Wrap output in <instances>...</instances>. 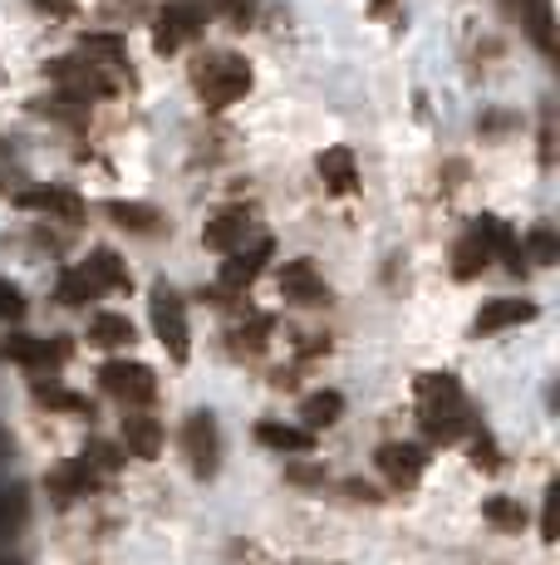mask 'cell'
<instances>
[{"label": "cell", "instance_id": "obj_8", "mask_svg": "<svg viewBox=\"0 0 560 565\" xmlns=\"http://www.w3.org/2000/svg\"><path fill=\"white\" fill-rule=\"evenodd\" d=\"M266 260H271V236H256L251 246L226 252V260H222V290H236V296H241V290L266 270Z\"/></svg>", "mask_w": 560, "mask_h": 565}, {"label": "cell", "instance_id": "obj_11", "mask_svg": "<svg viewBox=\"0 0 560 565\" xmlns=\"http://www.w3.org/2000/svg\"><path fill=\"white\" fill-rule=\"evenodd\" d=\"M374 462H379V472L389 477L394 487H413L418 477H423V467H428L423 448H413V443H384Z\"/></svg>", "mask_w": 560, "mask_h": 565}, {"label": "cell", "instance_id": "obj_34", "mask_svg": "<svg viewBox=\"0 0 560 565\" xmlns=\"http://www.w3.org/2000/svg\"><path fill=\"white\" fill-rule=\"evenodd\" d=\"M369 10H374V15H389V10H394V0H369Z\"/></svg>", "mask_w": 560, "mask_h": 565}, {"label": "cell", "instance_id": "obj_4", "mask_svg": "<svg viewBox=\"0 0 560 565\" xmlns=\"http://www.w3.org/2000/svg\"><path fill=\"white\" fill-rule=\"evenodd\" d=\"M99 379H104V394L118 398V404H128V408H148L158 398V379H153V369L148 364L109 360L99 369Z\"/></svg>", "mask_w": 560, "mask_h": 565}, {"label": "cell", "instance_id": "obj_29", "mask_svg": "<svg viewBox=\"0 0 560 565\" xmlns=\"http://www.w3.org/2000/svg\"><path fill=\"white\" fill-rule=\"evenodd\" d=\"M526 252H531L536 260H541V266H551V260L560 256V242H556V232H551V226H536V232L526 236Z\"/></svg>", "mask_w": 560, "mask_h": 565}, {"label": "cell", "instance_id": "obj_17", "mask_svg": "<svg viewBox=\"0 0 560 565\" xmlns=\"http://www.w3.org/2000/svg\"><path fill=\"white\" fill-rule=\"evenodd\" d=\"M138 330L128 315H94L89 320V344L94 350H123V344H133Z\"/></svg>", "mask_w": 560, "mask_h": 565}, {"label": "cell", "instance_id": "obj_5", "mask_svg": "<svg viewBox=\"0 0 560 565\" xmlns=\"http://www.w3.org/2000/svg\"><path fill=\"white\" fill-rule=\"evenodd\" d=\"M207 30V15H202L197 6H168L163 15H158V25H153V50L158 54H177L182 45H192V40Z\"/></svg>", "mask_w": 560, "mask_h": 565}, {"label": "cell", "instance_id": "obj_23", "mask_svg": "<svg viewBox=\"0 0 560 565\" xmlns=\"http://www.w3.org/2000/svg\"><path fill=\"white\" fill-rule=\"evenodd\" d=\"M99 296L94 290V280L84 276L79 266H69V270H60V306H69V310H79V306H89V300Z\"/></svg>", "mask_w": 560, "mask_h": 565}, {"label": "cell", "instance_id": "obj_15", "mask_svg": "<svg viewBox=\"0 0 560 565\" xmlns=\"http://www.w3.org/2000/svg\"><path fill=\"white\" fill-rule=\"evenodd\" d=\"M526 320H536L531 300H487L472 330H477V334H497V330H511V324H526Z\"/></svg>", "mask_w": 560, "mask_h": 565}, {"label": "cell", "instance_id": "obj_27", "mask_svg": "<svg viewBox=\"0 0 560 565\" xmlns=\"http://www.w3.org/2000/svg\"><path fill=\"white\" fill-rule=\"evenodd\" d=\"M482 516H487L492 526H502V531H521L526 526V507L506 502V497H492V502L482 507Z\"/></svg>", "mask_w": 560, "mask_h": 565}, {"label": "cell", "instance_id": "obj_7", "mask_svg": "<svg viewBox=\"0 0 560 565\" xmlns=\"http://www.w3.org/2000/svg\"><path fill=\"white\" fill-rule=\"evenodd\" d=\"M280 296L290 300V306H305V310H315V306H330V286H325V276L315 270V260H286V270H280Z\"/></svg>", "mask_w": 560, "mask_h": 565}, {"label": "cell", "instance_id": "obj_24", "mask_svg": "<svg viewBox=\"0 0 560 565\" xmlns=\"http://www.w3.org/2000/svg\"><path fill=\"white\" fill-rule=\"evenodd\" d=\"M109 216L118 226H128V232H158V222H163V216L143 202H109Z\"/></svg>", "mask_w": 560, "mask_h": 565}, {"label": "cell", "instance_id": "obj_13", "mask_svg": "<svg viewBox=\"0 0 560 565\" xmlns=\"http://www.w3.org/2000/svg\"><path fill=\"white\" fill-rule=\"evenodd\" d=\"M315 168H320V182H325V192H335V198H349V192L359 188V168H354L349 148H325V153L315 158Z\"/></svg>", "mask_w": 560, "mask_h": 565}, {"label": "cell", "instance_id": "obj_12", "mask_svg": "<svg viewBox=\"0 0 560 565\" xmlns=\"http://www.w3.org/2000/svg\"><path fill=\"white\" fill-rule=\"evenodd\" d=\"M6 360L25 364V369H45V364H64L69 360V344H50V340H35V334H10L6 340Z\"/></svg>", "mask_w": 560, "mask_h": 565}, {"label": "cell", "instance_id": "obj_1", "mask_svg": "<svg viewBox=\"0 0 560 565\" xmlns=\"http://www.w3.org/2000/svg\"><path fill=\"white\" fill-rule=\"evenodd\" d=\"M418 423L433 443H457L462 433H472V408L462 398L457 379L452 374H423L418 379Z\"/></svg>", "mask_w": 560, "mask_h": 565}, {"label": "cell", "instance_id": "obj_20", "mask_svg": "<svg viewBox=\"0 0 560 565\" xmlns=\"http://www.w3.org/2000/svg\"><path fill=\"white\" fill-rule=\"evenodd\" d=\"M256 438L276 452H315V433L310 428H286V423H261Z\"/></svg>", "mask_w": 560, "mask_h": 565}, {"label": "cell", "instance_id": "obj_18", "mask_svg": "<svg viewBox=\"0 0 560 565\" xmlns=\"http://www.w3.org/2000/svg\"><path fill=\"white\" fill-rule=\"evenodd\" d=\"M94 487H99V472H94L89 462H69L64 472H55V482H50V492L60 497V502H74V497H89Z\"/></svg>", "mask_w": 560, "mask_h": 565}, {"label": "cell", "instance_id": "obj_9", "mask_svg": "<svg viewBox=\"0 0 560 565\" xmlns=\"http://www.w3.org/2000/svg\"><path fill=\"white\" fill-rule=\"evenodd\" d=\"M182 452H187L197 477L217 472V418H212V413H192L187 418V428H182Z\"/></svg>", "mask_w": 560, "mask_h": 565}, {"label": "cell", "instance_id": "obj_16", "mask_svg": "<svg viewBox=\"0 0 560 565\" xmlns=\"http://www.w3.org/2000/svg\"><path fill=\"white\" fill-rule=\"evenodd\" d=\"M84 276L94 280V290H128L133 286V276H128V266L118 260V252H109V246H99L89 260H84Z\"/></svg>", "mask_w": 560, "mask_h": 565}, {"label": "cell", "instance_id": "obj_22", "mask_svg": "<svg viewBox=\"0 0 560 565\" xmlns=\"http://www.w3.org/2000/svg\"><path fill=\"white\" fill-rule=\"evenodd\" d=\"M35 398L45 408H60V413H79V418H94V404L74 388H60V384H35Z\"/></svg>", "mask_w": 560, "mask_h": 565}, {"label": "cell", "instance_id": "obj_28", "mask_svg": "<svg viewBox=\"0 0 560 565\" xmlns=\"http://www.w3.org/2000/svg\"><path fill=\"white\" fill-rule=\"evenodd\" d=\"M472 467H477V472H497L502 467L497 443H492V433H482V428H472Z\"/></svg>", "mask_w": 560, "mask_h": 565}, {"label": "cell", "instance_id": "obj_10", "mask_svg": "<svg viewBox=\"0 0 560 565\" xmlns=\"http://www.w3.org/2000/svg\"><path fill=\"white\" fill-rule=\"evenodd\" d=\"M123 448L133 452V458L153 462L158 452H163V423H158L148 408H128L123 413Z\"/></svg>", "mask_w": 560, "mask_h": 565}, {"label": "cell", "instance_id": "obj_21", "mask_svg": "<svg viewBox=\"0 0 560 565\" xmlns=\"http://www.w3.org/2000/svg\"><path fill=\"white\" fill-rule=\"evenodd\" d=\"M79 54H89L94 64H104L109 74H118V79L128 74V54H123V40H118V35H89ZM128 79H133V74H128Z\"/></svg>", "mask_w": 560, "mask_h": 565}, {"label": "cell", "instance_id": "obj_2", "mask_svg": "<svg viewBox=\"0 0 560 565\" xmlns=\"http://www.w3.org/2000/svg\"><path fill=\"white\" fill-rule=\"evenodd\" d=\"M192 89H197V99L212 108V114H222V108L241 104L246 94H251V64L241 60V54H202L197 64H192Z\"/></svg>", "mask_w": 560, "mask_h": 565}, {"label": "cell", "instance_id": "obj_30", "mask_svg": "<svg viewBox=\"0 0 560 565\" xmlns=\"http://www.w3.org/2000/svg\"><path fill=\"white\" fill-rule=\"evenodd\" d=\"M20 310H25V300H20V290H15V286H6V280H0V315H10V320H15Z\"/></svg>", "mask_w": 560, "mask_h": 565}, {"label": "cell", "instance_id": "obj_25", "mask_svg": "<svg viewBox=\"0 0 560 565\" xmlns=\"http://www.w3.org/2000/svg\"><path fill=\"white\" fill-rule=\"evenodd\" d=\"M271 330H276V324H271V315H251V324H241V330H236L231 340H236V350H246V354H261L266 344H271Z\"/></svg>", "mask_w": 560, "mask_h": 565}, {"label": "cell", "instance_id": "obj_19", "mask_svg": "<svg viewBox=\"0 0 560 565\" xmlns=\"http://www.w3.org/2000/svg\"><path fill=\"white\" fill-rule=\"evenodd\" d=\"M340 413H344V398L335 394V388H320V394H310L305 404H300V418H305V428H310V433L335 428Z\"/></svg>", "mask_w": 560, "mask_h": 565}, {"label": "cell", "instance_id": "obj_14", "mask_svg": "<svg viewBox=\"0 0 560 565\" xmlns=\"http://www.w3.org/2000/svg\"><path fill=\"white\" fill-rule=\"evenodd\" d=\"M15 206H30V212L60 216V222H79V216H84V202L74 198V192H60V188H30V192H15Z\"/></svg>", "mask_w": 560, "mask_h": 565}, {"label": "cell", "instance_id": "obj_33", "mask_svg": "<svg viewBox=\"0 0 560 565\" xmlns=\"http://www.w3.org/2000/svg\"><path fill=\"white\" fill-rule=\"evenodd\" d=\"M349 497H359V502H379V492H374L369 482H349Z\"/></svg>", "mask_w": 560, "mask_h": 565}, {"label": "cell", "instance_id": "obj_32", "mask_svg": "<svg viewBox=\"0 0 560 565\" xmlns=\"http://www.w3.org/2000/svg\"><path fill=\"white\" fill-rule=\"evenodd\" d=\"M217 6L226 10L231 20H251V10H256V0H217Z\"/></svg>", "mask_w": 560, "mask_h": 565}, {"label": "cell", "instance_id": "obj_31", "mask_svg": "<svg viewBox=\"0 0 560 565\" xmlns=\"http://www.w3.org/2000/svg\"><path fill=\"white\" fill-rule=\"evenodd\" d=\"M541 536L556 541V482L546 487V512H541Z\"/></svg>", "mask_w": 560, "mask_h": 565}, {"label": "cell", "instance_id": "obj_6", "mask_svg": "<svg viewBox=\"0 0 560 565\" xmlns=\"http://www.w3.org/2000/svg\"><path fill=\"white\" fill-rule=\"evenodd\" d=\"M256 236H261V226H256L251 206H222V212L202 226V242H207L212 252H236V246L256 242Z\"/></svg>", "mask_w": 560, "mask_h": 565}, {"label": "cell", "instance_id": "obj_3", "mask_svg": "<svg viewBox=\"0 0 560 565\" xmlns=\"http://www.w3.org/2000/svg\"><path fill=\"white\" fill-rule=\"evenodd\" d=\"M153 330H158V340H163V350H168V360H172V364H182V360L192 354L187 306H182L177 290H168V286H158V290H153Z\"/></svg>", "mask_w": 560, "mask_h": 565}, {"label": "cell", "instance_id": "obj_26", "mask_svg": "<svg viewBox=\"0 0 560 565\" xmlns=\"http://www.w3.org/2000/svg\"><path fill=\"white\" fill-rule=\"evenodd\" d=\"M84 462H89L99 477H114L128 458H123V448H114V443H99V438H94L89 448H84Z\"/></svg>", "mask_w": 560, "mask_h": 565}]
</instances>
